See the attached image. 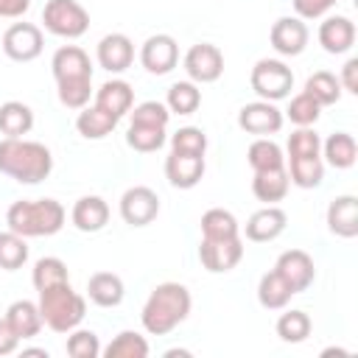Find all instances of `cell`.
<instances>
[{
	"label": "cell",
	"mask_w": 358,
	"mask_h": 358,
	"mask_svg": "<svg viewBox=\"0 0 358 358\" xmlns=\"http://www.w3.org/2000/svg\"><path fill=\"white\" fill-rule=\"evenodd\" d=\"M53 171V154L48 145L25 137L0 140V173L11 176L20 185H36Z\"/></svg>",
	"instance_id": "6da1fadb"
},
{
	"label": "cell",
	"mask_w": 358,
	"mask_h": 358,
	"mask_svg": "<svg viewBox=\"0 0 358 358\" xmlns=\"http://www.w3.org/2000/svg\"><path fill=\"white\" fill-rule=\"evenodd\" d=\"M190 291L182 285V282H159L145 305H143V313H140V322L145 327V333L151 336H168L171 330H176L187 313H190Z\"/></svg>",
	"instance_id": "7a4b0ae2"
},
{
	"label": "cell",
	"mask_w": 358,
	"mask_h": 358,
	"mask_svg": "<svg viewBox=\"0 0 358 358\" xmlns=\"http://www.w3.org/2000/svg\"><path fill=\"white\" fill-rule=\"evenodd\" d=\"M64 207L56 199H20L6 210V224L22 238H48L64 227Z\"/></svg>",
	"instance_id": "3957f363"
},
{
	"label": "cell",
	"mask_w": 358,
	"mask_h": 358,
	"mask_svg": "<svg viewBox=\"0 0 358 358\" xmlns=\"http://www.w3.org/2000/svg\"><path fill=\"white\" fill-rule=\"evenodd\" d=\"M39 313H42V322L53 330V333H70L76 330L84 316H87V299L73 291L70 282H59V285H50V288H42L39 291Z\"/></svg>",
	"instance_id": "277c9868"
},
{
	"label": "cell",
	"mask_w": 358,
	"mask_h": 358,
	"mask_svg": "<svg viewBox=\"0 0 358 358\" xmlns=\"http://www.w3.org/2000/svg\"><path fill=\"white\" fill-rule=\"evenodd\" d=\"M45 31L62 39H78L90 31V11L78 0H48L42 8Z\"/></svg>",
	"instance_id": "5b68a950"
},
{
	"label": "cell",
	"mask_w": 358,
	"mask_h": 358,
	"mask_svg": "<svg viewBox=\"0 0 358 358\" xmlns=\"http://www.w3.org/2000/svg\"><path fill=\"white\" fill-rule=\"evenodd\" d=\"M249 84L257 92L260 101H282L291 95L294 90V73L285 62L280 59H257L252 73H249Z\"/></svg>",
	"instance_id": "8992f818"
},
{
	"label": "cell",
	"mask_w": 358,
	"mask_h": 358,
	"mask_svg": "<svg viewBox=\"0 0 358 358\" xmlns=\"http://www.w3.org/2000/svg\"><path fill=\"white\" fill-rule=\"evenodd\" d=\"M182 67L193 84H213L224 73V53L210 42H196L187 48Z\"/></svg>",
	"instance_id": "52a82bcc"
},
{
	"label": "cell",
	"mask_w": 358,
	"mask_h": 358,
	"mask_svg": "<svg viewBox=\"0 0 358 358\" xmlns=\"http://www.w3.org/2000/svg\"><path fill=\"white\" fill-rule=\"evenodd\" d=\"M45 48L42 28L34 22H14L3 34V53L11 62H34Z\"/></svg>",
	"instance_id": "ba28073f"
},
{
	"label": "cell",
	"mask_w": 358,
	"mask_h": 358,
	"mask_svg": "<svg viewBox=\"0 0 358 358\" xmlns=\"http://www.w3.org/2000/svg\"><path fill=\"white\" fill-rule=\"evenodd\" d=\"M157 215H159V196L151 187L134 185L120 196V218L129 227H148Z\"/></svg>",
	"instance_id": "9c48e42d"
},
{
	"label": "cell",
	"mask_w": 358,
	"mask_h": 358,
	"mask_svg": "<svg viewBox=\"0 0 358 358\" xmlns=\"http://www.w3.org/2000/svg\"><path fill=\"white\" fill-rule=\"evenodd\" d=\"M243 257V241L241 235L235 238H221V241H207L201 238L199 243V260L207 271L213 274H224V271H232Z\"/></svg>",
	"instance_id": "30bf717a"
},
{
	"label": "cell",
	"mask_w": 358,
	"mask_h": 358,
	"mask_svg": "<svg viewBox=\"0 0 358 358\" xmlns=\"http://www.w3.org/2000/svg\"><path fill=\"white\" fill-rule=\"evenodd\" d=\"M179 62V45L171 34H154L140 48V64L151 76H168Z\"/></svg>",
	"instance_id": "8fae6325"
},
{
	"label": "cell",
	"mask_w": 358,
	"mask_h": 358,
	"mask_svg": "<svg viewBox=\"0 0 358 358\" xmlns=\"http://www.w3.org/2000/svg\"><path fill=\"white\" fill-rule=\"evenodd\" d=\"M238 126H241L246 134L268 137V134H277V131L282 129V112H280L271 101H252V103L241 106V112H238Z\"/></svg>",
	"instance_id": "7c38bea8"
},
{
	"label": "cell",
	"mask_w": 358,
	"mask_h": 358,
	"mask_svg": "<svg viewBox=\"0 0 358 358\" xmlns=\"http://www.w3.org/2000/svg\"><path fill=\"white\" fill-rule=\"evenodd\" d=\"M308 39L310 31L299 17H280L268 31V42L280 56H299L308 48Z\"/></svg>",
	"instance_id": "4fadbf2b"
},
{
	"label": "cell",
	"mask_w": 358,
	"mask_h": 358,
	"mask_svg": "<svg viewBox=\"0 0 358 358\" xmlns=\"http://www.w3.org/2000/svg\"><path fill=\"white\" fill-rule=\"evenodd\" d=\"M274 271L294 288V294H302L305 288H310L313 277H316V266H313V257L302 249H288L277 257L274 263Z\"/></svg>",
	"instance_id": "5bb4252c"
},
{
	"label": "cell",
	"mask_w": 358,
	"mask_h": 358,
	"mask_svg": "<svg viewBox=\"0 0 358 358\" xmlns=\"http://www.w3.org/2000/svg\"><path fill=\"white\" fill-rule=\"evenodd\" d=\"M50 70L56 84L59 81H78V78H92V62L90 53L78 45H62L53 59H50Z\"/></svg>",
	"instance_id": "9a60e30c"
},
{
	"label": "cell",
	"mask_w": 358,
	"mask_h": 358,
	"mask_svg": "<svg viewBox=\"0 0 358 358\" xmlns=\"http://www.w3.org/2000/svg\"><path fill=\"white\" fill-rule=\"evenodd\" d=\"M95 59L106 73H123L134 62V42L126 34H106L95 48Z\"/></svg>",
	"instance_id": "2e32d148"
},
{
	"label": "cell",
	"mask_w": 358,
	"mask_h": 358,
	"mask_svg": "<svg viewBox=\"0 0 358 358\" xmlns=\"http://www.w3.org/2000/svg\"><path fill=\"white\" fill-rule=\"evenodd\" d=\"M165 176L173 187L179 190H190L201 182L204 176V157L199 154H182V151H171L165 157Z\"/></svg>",
	"instance_id": "e0dca14e"
},
{
	"label": "cell",
	"mask_w": 358,
	"mask_h": 358,
	"mask_svg": "<svg viewBox=\"0 0 358 358\" xmlns=\"http://www.w3.org/2000/svg\"><path fill=\"white\" fill-rule=\"evenodd\" d=\"M285 224H288V215L277 204H266V207H260L249 215L246 238L255 241V243H268V241H274L285 232Z\"/></svg>",
	"instance_id": "ac0fdd59"
},
{
	"label": "cell",
	"mask_w": 358,
	"mask_h": 358,
	"mask_svg": "<svg viewBox=\"0 0 358 358\" xmlns=\"http://www.w3.org/2000/svg\"><path fill=\"white\" fill-rule=\"evenodd\" d=\"M319 45L333 56L347 53L355 45V22L344 14L324 17L322 25H319Z\"/></svg>",
	"instance_id": "d6986e66"
},
{
	"label": "cell",
	"mask_w": 358,
	"mask_h": 358,
	"mask_svg": "<svg viewBox=\"0 0 358 358\" xmlns=\"http://www.w3.org/2000/svg\"><path fill=\"white\" fill-rule=\"evenodd\" d=\"M95 106H101L103 112H109V115H115V117L120 120V117L129 115L131 106H134V90H131V84L123 81V78H109V81H103V84L95 90Z\"/></svg>",
	"instance_id": "ffe728a7"
},
{
	"label": "cell",
	"mask_w": 358,
	"mask_h": 358,
	"mask_svg": "<svg viewBox=\"0 0 358 358\" xmlns=\"http://www.w3.org/2000/svg\"><path fill=\"white\" fill-rule=\"evenodd\" d=\"M327 229L338 238H355L358 235V199L352 193L336 196L327 207Z\"/></svg>",
	"instance_id": "44dd1931"
},
{
	"label": "cell",
	"mask_w": 358,
	"mask_h": 358,
	"mask_svg": "<svg viewBox=\"0 0 358 358\" xmlns=\"http://www.w3.org/2000/svg\"><path fill=\"white\" fill-rule=\"evenodd\" d=\"M70 221L78 232H101L109 221V204L101 196H81L70 210Z\"/></svg>",
	"instance_id": "7402d4cb"
},
{
	"label": "cell",
	"mask_w": 358,
	"mask_h": 358,
	"mask_svg": "<svg viewBox=\"0 0 358 358\" xmlns=\"http://www.w3.org/2000/svg\"><path fill=\"white\" fill-rule=\"evenodd\" d=\"M123 294H126L123 280L112 271H95L87 280V296L98 308H117L123 302Z\"/></svg>",
	"instance_id": "603a6c76"
},
{
	"label": "cell",
	"mask_w": 358,
	"mask_h": 358,
	"mask_svg": "<svg viewBox=\"0 0 358 358\" xmlns=\"http://www.w3.org/2000/svg\"><path fill=\"white\" fill-rule=\"evenodd\" d=\"M6 322H8V327L17 333V338L22 341V338H34L39 330H42V313H39V305L36 302H31V299H17V302H11L8 305V310H6Z\"/></svg>",
	"instance_id": "cb8c5ba5"
},
{
	"label": "cell",
	"mask_w": 358,
	"mask_h": 358,
	"mask_svg": "<svg viewBox=\"0 0 358 358\" xmlns=\"http://www.w3.org/2000/svg\"><path fill=\"white\" fill-rule=\"evenodd\" d=\"M288 187H291V179H288V171H285V168L255 171L252 193H255V199H257V201H266V204L282 201V199L288 196Z\"/></svg>",
	"instance_id": "d4e9b609"
},
{
	"label": "cell",
	"mask_w": 358,
	"mask_h": 358,
	"mask_svg": "<svg viewBox=\"0 0 358 358\" xmlns=\"http://www.w3.org/2000/svg\"><path fill=\"white\" fill-rule=\"evenodd\" d=\"M115 126H117V117L115 115H109V112H103L101 106H84V109H78V117H76V129H78V134L81 137H87V140H103L106 134H112L115 131Z\"/></svg>",
	"instance_id": "484cf974"
},
{
	"label": "cell",
	"mask_w": 358,
	"mask_h": 358,
	"mask_svg": "<svg viewBox=\"0 0 358 358\" xmlns=\"http://www.w3.org/2000/svg\"><path fill=\"white\" fill-rule=\"evenodd\" d=\"M291 296H294V288L274 268L260 277V282H257V302L266 310H282L291 302Z\"/></svg>",
	"instance_id": "4316f807"
},
{
	"label": "cell",
	"mask_w": 358,
	"mask_h": 358,
	"mask_svg": "<svg viewBox=\"0 0 358 358\" xmlns=\"http://www.w3.org/2000/svg\"><path fill=\"white\" fill-rule=\"evenodd\" d=\"M322 154L327 159V165L338 168V171H347L355 165V157H358V145H355V137L347 134V131H336L330 134L324 143H322Z\"/></svg>",
	"instance_id": "83f0119b"
},
{
	"label": "cell",
	"mask_w": 358,
	"mask_h": 358,
	"mask_svg": "<svg viewBox=\"0 0 358 358\" xmlns=\"http://www.w3.org/2000/svg\"><path fill=\"white\" fill-rule=\"evenodd\" d=\"M288 179L291 185L296 187H319L322 179H324V162H322V154L316 157H288Z\"/></svg>",
	"instance_id": "f1b7e54d"
},
{
	"label": "cell",
	"mask_w": 358,
	"mask_h": 358,
	"mask_svg": "<svg viewBox=\"0 0 358 358\" xmlns=\"http://www.w3.org/2000/svg\"><path fill=\"white\" fill-rule=\"evenodd\" d=\"M34 129V112L22 101H6L0 106V134L6 137H25Z\"/></svg>",
	"instance_id": "f546056e"
},
{
	"label": "cell",
	"mask_w": 358,
	"mask_h": 358,
	"mask_svg": "<svg viewBox=\"0 0 358 358\" xmlns=\"http://www.w3.org/2000/svg\"><path fill=\"white\" fill-rule=\"evenodd\" d=\"M165 106L171 115H193L201 106V90L193 81H176L168 87Z\"/></svg>",
	"instance_id": "4dcf8cb0"
},
{
	"label": "cell",
	"mask_w": 358,
	"mask_h": 358,
	"mask_svg": "<svg viewBox=\"0 0 358 358\" xmlns=\"http://www.w3.org/2000/svg\"><path fill=\"white\" fill-rule=\"evenodd\" d=\"M241 232L238 218L224 210V207H213L201 215V238L207 241H221V238H235Z\"/></svg>",
	"instance_id": "1f68e13d"
},
{
	"label": "cell",
	"mask_w": 358,
	"mask_h": 358,
	"mask_svg": "<svg viewBox=\"0 0 358 358\" xmlns=\"http://www.w3.org/2000/svg\"><path fill=\"white\" fill-rule=\"evenodd\" d=\"M302 92H308L319 106H333V103H338V98H341V84H338V78H336L333 73L316 70L313 76H308Z\"/></svg>",
	"instance_id": "d6a6232c"
},
{
	"label": "cell",
	"mask_w": 358,
	"mask_h": 358,
	"mask_svg": "<svg viewBox=\"0 0 358 358\" xmlns=\"http://www.w3.org/2000/svg\"><path fill=\"white\" fill-rule=\"evenodd\" d=\"M246 159L252 165V171H271V168H285V157H282V148L271 140V137H257L249 151H246Z\"/></svg>",
	"instance_id": "836d02e7"
},
{
	"label": "cell",
	"mask_w": 358,
	"mask_h": 358,
	"mask_svg": "<svg viewBox=\"0 0 358 358\" xmlns=\"http://www.w3.org/2000/svg\"><path fill=\"white\" fill-rule=\"evenodd\" d=\"M101 352L106 358H145L148 355V341L134 330H120Z\"/></svg>",
	"instance_id": "e575fe53"
},
{
	"label": "cell",
	"mask_w": 358,
	"mask_h": 358,
	"mask_svg": "<svg viewBox=\"0 0 358 358\" xmlns=\"http://www.w3.org/2000/svg\"><path fill=\"white\" fill-rule=\"evenodd\" d=\"M31 282H34V288H36V291L50 288V285H59V282H70L67 263H64V260H59V257H39V260L34 263Z\"/></svg>",
	"instance_id": "d590c367"
},
{
	"label": "cell",
	"mask_w": 358,
	"mask_h": 358,
	"mask_svg": "<svg viewBox=\"0 0 358 358\" xmlns=\"http://www.w3.org/2000/svg\"><path fill=\"white\" fill-rule=\"evenodd\" d=\"M313 330V322L305 310H285L280 319H277V336L285 341V344H299L310 336Z\"/></svg>",
	"instance_id": "8d00e7d4"
},
{
	"label": "cell",
	"mask_w": 358,
	"mask_h": 358,
	"mask_svg": "<svg viewBox=\"0 0 358 358\" xmlns=\"http://www.w3.org/2000/svg\"><path fill=\"white\" fill-rule=\"evenodd\" d=\"M28 260V243L22 235L17 232H0V268L6 271H17L22 268Z\"/></svg>",
	"instance_id": "74e56055"
},
{
	"label": "cell",
	"mask_w": 358,
	"mask_h": 358,
	"mask_svg": "<svg viewBox=\"0 0 358 358\" xmlns=\"http://www.w3.org/2000/svg\"><path fill=\"white\" fill-rule=\"evenodd\" d=\"M126 143H129V148H134V151H140V154L159 151V148L165 145V129L131 123V126H129V134H126Z\"/></svg>",
	"instance_id": "f35d334b"
},
{
	"label": "cell",
	"mask_w": 358,
	"mask_h": 358,
	"mask_svg": "<svg viewBox=\"0 0 358 358\" xmlns=\"http://www.w3.org/2000/svg\"><path fill=\"white\" fill-rule=\"evenodd\" d=\"M59 101L64 109H84L92 95V78H78V81H59L56 84Z\"/></svg>",
	"instance_id": "ab89813d"
},
{
	"label": "cell",
	"mask_w": 358,
	"mask_h": 358,
	"mask_svg": "<svg viewBox=\"0 0 358 358\" xmlns=\"http://www.w3.org/2000/svg\"><path fill=\"white\" fill-rule=\"evenodd\" d=\"M285 115H288V120H291L294 126H313V123L319 120V115H322V106H319L308 92H299V95L291 98Z\"/></svg>",
	"instance_id": "60d3db41"
},
{
	"label": "cell",
	"mask_w": 358,
	"mask_h": 358,
	"mask_svg": "<svg viewBox=\"0 0 358 358\" xmlns=\"http://www.w3.org/2000/svg\"><path fill=\"white\" fill-rule=\"evenodd\" d=\"M285 148H288V157H316L322 154V140L310 126H299L296 131L288 134Z\"/></svg>",
	"instance_id": "b9f144b4"
},
{
	"label": "cell",
	"mask_w": 358,
	"mask_h": 358,
	"mask_svg": "<svg viewBox=\"0 0 358 358\" xmlns=\"http://www.w3.org/2000/svg\"><path fill=\"white\" fill-rule=\"evenodd\" d=\"M70 358H98L101 355V341L92 330H70L67 333V344H64Z\"/></svg>",
	"instance_id": "7bdbcfd3"
},
{
	"label": "cell",
	"mask_w": 358,
	"mask_h": 358,
	"mask_svg": "<svg viewBox=\"0 0 358 358\" xmlns=\"http://www.w3.org/2000/svg\"><path fill=\"white\" fill-rule=\"evenodd\" d=\"M171 151L204 157V151H207V134L201 129H196V126H182L179 131L171 134Z\"/></svg>",
	"instance_id": "ee69618b"
},
{
	"label": "cell",
	"mask_w": 358,
	"mask_h": 358,
	"mask_svg": "<svg viewBox=\"0 0 358 358\" xmlns=\"http://www.w3.org/2000/svg\"><path fill=\"white\" fill-rule=\"evenodd\" d=\"M129 115H131V123H140V126H159V129H165L168 120H171L168 106L159 103V101H143V103L131 106Z\"/></svg>",
	"instance_id": "f6af8a7d"
},
{
	"label": "cell",
	"mask_w": 358,
	"mask_h": 358,
	"mask_svg": "<svg viewBox=\"0 0 358 358\" xmlns=\"http://www.w3.org/2000/svg\"><path fill=\"white\" fill-rule=\"evenodd\" d=\"M336 3H338V0H291V6H294V11H296L299 20H319V17H324Z\"/></svg>",
	"instance_id": "bcb514c9"
},
{
	"label": "cell",
	"mask_w": 358,
	"mask_h": 358,
	"mask_svg": "<svg viewBox=\"0 0 358 358\" xmlns=\"http://www.w3.org/2000/svg\"><path fill=\"white\" fill-rule=\"evenodd\" d=\"M338 84H341V90H347V92L358 95V59H347V64L341 67Z\"/></svg>",
	"instance_id": "7dc6e473"
},
{
	"label": "cell",
	"mask_w": 358,
	"mask_h": 358,
	"mask_svg": "<svg viewBox=\"0 0 358 358\" xmlns=\"http://www.w3.org/2000/svg\"><path fill=\"white\" fill-rule=\"evenodd\" d=\"M17 347H20V338H17V333L8 327L6 316H3L0 319V355H11Z\"/></svg>",
	"instance_id": "c3c4849f"
},
{
	"label": "cell",
	"mask_w": 358,
	"mask_h": 358,
	"mask_svg": "<svg viewBox=\"0 0 358 358\" xmlns=\"http://www.w3.org/2000/svg\"><path fill=\"white\" fill-rule=\"evenodd\" d=\"M31 8V0H0V17L17 20Z\"/></svg>",
	"instance_id": "681fc988"
},
{
	"label": "cell",
	"mask_w": 358,
	"mask_h": 358,
	"mask_svg": "<svg viewBox=\"0 0 358 358\" xmlns=\"http://www.w3.org/2000/svg\"><path fill=\"white\" fill-rule=\"evenodd\" d=\"M22 355H42V358H48V350H22Z\"/></svg>",
	"instance_id": "f907efd6"
},
{
	"label": "cell",
	"mask_w": 358,
	"mask_h": 358,
	"mask_svg": "<svg viewBox=\"0 0 358 358\" xmlns=\"http://www.w3.org/2000/svg\"><path fill=\"white\" fill-rule=\"evenodd\" d=\"M173 355H190V352L187 350H168L165 352V358H173Z\"/></svg>",
	"instance_id": "816d5d0a"
},
{
	"label": "cell",
	"mask_w": 358,
	"mask_h": 358,
	"mask_svg": "<svg viewBox=\"0 0 358 358\" xmlns=\"http://www.w3.org/2000/svg\"><path fill=\"white\" fill-rule=\"evenodd\" d=\"M333 352H336V355H347V352H344V350H324V352H322V355H333Z\"/></svg>",
	"instance_id": "f5cc1de1"
}]
</instances>
